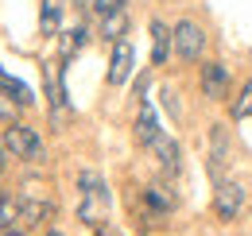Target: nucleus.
I'll use <instances>...</instances> for the list:
<instances>
[{"label":"nucleus","instance_id":"nucleus-15","mask_svg":"<svg viewBox=\"0 0 252 236\" xmlns=\"http://www.w3.org/2000/svg\"><path fill=\"white\" fill-rule=\"evenodd\" d=\"M152 151L159 155V163H163L167 171H179V144H175L171 136H159L156 144H152Z\"/></svg>","mask_w":252,"mask_h":236},{"label":"nucleus","instance_id":"nucleus-4","mask_svg":"<svg viewBox=\"0 0 252 236\" xmlns=\"http://www.w3.org/2000/svg\"><path fill=\"white\" fill-rule=\"evenodd\" d=\"M175 55L183 62H198L206 55V31L198 28L194 20H179L175 24Z\"/></svg>","mask_w":252,"mask_h":236},{"label":"nucleus","instance_id":"nucleus-16","mask_svg":"<svg viewBox=\"0 0 252 236\" xmlns=\"http://www.w3.org/2000/svg\"><path fill=\"white\" fill-rule=\"evenodd\" d=\"M0 89H8V93H12L16 101H20V105H32V101H35V93H32V89L24 86L20 78H12V74H4V70H0Z\"/></svg>","mask_w":252,"mask_h":236},{"label":"nucleus","instance_id":"nucleus-26","mask_svg":"<svg viewBox=\"0 0 252 236\" xmlns=\"http://www.w3.org/2000/svg\"><path fill=\"white\" fill-rule=\"evenodd\" d=\"M97 236H101V233H97Z\"/></svg>","mask_w":252,"mask_h":236},{"label":"nucleus","instance_id":"nucleus-19","mask_svg":"<svg viewBox=\"0 0 252 236\" xmlns=\"http://www.w3.org/2000/svg\"><path fill=\"white\" fill-rule=\"evenodd\" d=\"M20 225V202L16 198H0V229Z\"/></svg>","mask_w":252,"mask_h":236},{"label":"nucleus","instance_id":"nucleus-24","mask_svg":"<svg viewBox=\"0 0 252 236\" xmlns=\"http://www.w3.org/2000/svg\"><path fill=\"white\" fill-rule=\"evenodd\" d=\"M78 4H90V8H94V0H78Z\"/></svg>","mask_w":252,"mask_h":236},{"label":"nucleus","instance_id":"nucleus-17","mask_svg":"<svg viewBox=\"0 0 252 236\" xmlns=\"http://www.w3.org/2000/svg\"><path fill=\"white\" fill-rule=\"evenodd\" d=\"M86 39H90V31H86V24H78L74 31H66V39H63V59H70V55H78V51L86 47Z\"/></svg>","mask_w":252,"mask_h":236},{"label":"nucleus","instance_id":"nucleus-2","mask_svg":"<svg viewBox=\"0 0 252 236\" xmlns=\"http://www.w3.org/2000/svg\"><path fill=\"white\" fill-rule=\"evenodd\" d=\"M4 151L12 159H24V163H43V155H47L43 136L35 128H28V124H20V120L4 128Z\"/></svg>","mask_w":252,"mask_h":236},{"label":"nucleus","instance_id":"nucleus-9","mask_svg":"<svg viewBox=\"0 0 252 236\" xmlns=\"http://www.w3.org/2000/svg\"><path fill=\"white\" fill-rule=\"evenodd\" d=\"M171 209H175V198H171L163 186H148V190H144V217H148V221H163Z\"/></svg>","mask_w":252,"mask_h":236},{"label":"nucleus","instance_id":"nucleus-14","mask_svg":"<svg viewBox=\"0 0 252 236\" xmlns=\"http://www.w3.org/2000/svg\"><path fill=\"white\" fill-rule=\"evenodd\" d=\"M125 31H128V16H125V12H109V16H101V35H105L109 43H121Z\"/></svg>","mask_w":252,"mask_h":236},{"label":"nucleus","instance_id":"nucleus-25","mask_svg":"<svg viewBox=\"0 0 252 236\" xmlns=\"http://www.w3.org/2000/svg\"><path fill=\"white\" fill-rule=\"evenodd\" d=\"M47 236H63V233H47Z\"/></svg>","mask_w":252,"mask_h":236},{"label":"nucleus","instance_id":"nucleus-22","mask_svg":"<svg viewBox=\"0 0 252 236\" xmlns=\"http://www.w3.org/2000/svg\"><path fill=\"white\" fill-rule=\"evenodd\" d=\"M4 236H24V233L20 229H4Z\"/></svg>","mask_w":252,"mask_h":236},{"label":"nucleus","instance_id":"nucleus-23","mask_svg":"<svg viewBox=\"0 0 252 236\" xmlns=\"http://www.w3.org/2000/svg\"><path fill=\"white\" fill-rule=\"evenodd\" d=\"M0 171H4V151H0Z\"/></svg>","mask_w":252,"mask_h":236},{"label":"nucleus","instance_id":"nucleus-1","mask_svg":"<svg viewBox=\"0 0 252 236\" xmlns=\"http://www.w3.org/2000/svg\"><path fill=\"white\" fill-rule=\"evenodd\" d=\"M78 190H82V198H78V221L90 225V229H105L109 206H113L105 178L97 175V171H82V175H78Z\"/></svg>","mask_w":252,"mask_h":236},{"label":"nucleus","instance_id":"nucleus-6","mask_svg":"<svg viewBox=\"0 0 252 236\" xmlns=\"http://www.w3.org/2000/svg\"><path fill=\"white\" fill-rule=\"evenodd\" d=\"M132 70H136V51H132V43L121 39L113 47V59H109V86H125L132 78Z\"/></svg>","mask_w":252,"mask_h":236},{"label":"nucleus","instance_id":"nucleus-11","mask_svg":"<svg viewBox=\"0 0 252 236\" xmlns=\"http://www.w3.org/2000/svg\"><path fill=\"white\" fill-rule=\"evenodd\" d=\"M210 175L221 178V167H225V159H229V132H225V124H214V132H210Z\"/></svg>","mask_w":252,"mask_h":236},{"label":"nucleus","instance_id":"nucleus-20","mask_svg":"<svg viewBox=\"0 0 252 236\" xmlns=\"http://www.w3.org/2000/svg\"><path fill=\"white\" fill-rule=\"evenodd\" d=\"M245 117H252V82H245L241 97L233 101V120H245Z\"/></svg>","mask_w":252,"mask_h":236},{"label":"nucleus","instance_id":"nucleus-3","mask_svg":"<svg viewBox=\"0 0 252 236\" xmlns=\"http://www.w3.org/2000/svg\"><path fill=\"white\" fill-rule=\"evenodd\" d=\"M16 202H20V225H43L55 217V198L47 194L43 182H24Z\"/></svg>","mask_w":252,"mask_h":236},{"label":"nucleus","instance_id":"nucleus-12","mask_svg":"<svg viewBox=\"0 0 252 236\" xmlns=\"http://www.w3.org/2000/svg\"><path fill=\"white\" fill-rule=\"evenodd\" d=\"M159 136H163V132H159V120H156V109H152V105H148V101H144V105H140V117H136V140H140V144H144V148H152V144H156Z\"/></svg>","mask_w":252,"mask_h":236},{"label":"nucleus","instance_id":"nucleus-18","mask_svg":"<svg viewBox=\"0 0 252 236\" xmlns=\"http://www.w3.org/2000/svg\"><path fill=\"white\" fill-rule=\"evenodd\" d=\"M20 109H24V105H20V101H16L8 89H0V120H4V124H16Z\"/></svg>","mask_w":252,"mask_h":236},{"label":"nucleus","instance_id":"nucleus-5","mask_svg":"<svg viewBox=\"0 0 252 236\" xmlns=\"http://www.w3.org/2000/svg\"><path fill=\"white\" fill-rule=\"evenodd\" d=\"M245 209V190L237 182H218V194H214V213L221 221H237V213Z\"/></svg>","mask_w":252,"mask_h":236},{"label":"nucleus","instance_id":"nucleus-13","mask_svg":"<svg viewBox=\"0 0 252 236\" xmlns=\"http://www.w3.org/2000/svg\"><path fill=\"white\" fill-rule=\"evenodd\" d=\"M63 12H66V0H43V8H39V28H43V35H59Z\"/></svg>","mask_w":252,"mask_h":236},{"label":"nucleus","instance_id":"nucleus-8","mask_svg":"<svg viewBox=\"0 0 252 236\" xmlns=\"http://www.w3.org/2000/svg\"><path fill=\"white\" fill-rule=\"evenodd\" d=\"M43 78H47V101H51V109H55V120H63V113H66V93H63L59 62H43Z\"/></svg>","mask_w":252,"mask_h":236},{"label":"nucleus","instance_id":"nucleus-21","mask_svg":"<svg viewBox=\"0 0 252 236\" xmlns=\"http://www.w3.org/2000/svg\"><path fill=\"white\" fill-rule=\"evenodd\" d=\"M128 0H94V12L97 16H109V12H125Z\"/></svg>","mask_w":252,"mask_h":236},{"label":"nucleus","instance_id":"nucleus-10","mask_svg":"<svg viewBox=\"0 0 252 236\" xmlns=\"http://www.w3.org/2000/svg\"><path fill=\"white\" fill-rule=\"evenodd\" d=\"M171 47H175V28H167L163 20H152V62L163 66L167 55H171Z\"/></svg>","mask_w":252,"mask_h":236},{"label":"nucleus","instance_id":"nucleus-7","mask_svg":"<svg viewBox=\"0 0 252 236\" xmlns=\"http://www.w3.org/2000/svg\"><path fill=\"white\" fill-rule=\"evenodd\" d=\"M202 93H206L210 101H221V97L229 93V70H225L221 62H206V66H202Z\"/></svg>","mask_w":252,"mask_h":236}]
</instances>
